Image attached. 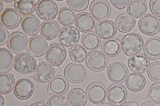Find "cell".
<instances>
[{"label": "cell", "mask_w": 160, "mask_h": 106, "mask_svg": "<svg viewBox=\"0 0 160 106\" xmlns=\"http://www.w3.org/2000/svg\"><path fill=\"white\" fill-rule=\"evenodd\" d=\"M37 65L36 60L29 53H21L16 55L14 59L13 66L14 69L23 75L34 72Z\"/></svg>", "instance_id": "cell-1"}, {"label": "cell", "mask_w": 160, "mask_h": 106, "mask_svg": "<svg viewBox=\"0 0 160 106\" xmlns=\"http://www.w3.org/2000/svg\"><path fill=\"white\" fill-rule=\"evenodd\" d=\"M143 45L142 38L135 33L126 34L123 37L121 41V49L128 56L136 55L142 49Z\"/></svg>", "instance_id": "cell-2"}, {"label": "cell", "mask_w": 160, "mask_h": 106, "mask_svg": "<svg viewBox=\"0 0 160 106\" xmlns=\"http://www.w3.org/2000/svg\"><path fill=\"white\" fill-rule=\"evenodd\" d=\"M58 11V5L52 0H40L37 2L36 8L37 15L44 21L55 19Z\"/></svg>", "instance_id": "cell-3"}, {"label": "cell", "mask_w": 160, "mask_h": 106, "mask_svg": "<svg viewBox=\"0 0 160 106\" xmlns=\"http://www.w3.org/2000/svg\"><path fill=\"white\" fill-rule=\"evenodd\" d=\"M138 26L143 34L148 36L154 35L160 31V20L153 14H146L140 18Z\"/></svg>", "instance_id": "cell-4"}, {"label": "cell", "mask_w": 160, "mask_h": 106, "mask_svg": "<svg viewBox=\"0 0 160 106\" xmlns=\"http://www.w3.org/2000/svg\"><path fill=\"white\" fill-rule=\"evenodd\" d=\"M66 78L72 83H78L87 79L86 70L82 64L71 63L65 67L64 71Z\"/></svg>", "instance_id": "cell-5"}, {"label": "cell", "mask_w": 160, "mask_h": 106, "mask_svg": "<svg viewBox=\"0 0 160 106\" xmlns=\"http://www.w3.org/2000/svg\"><path fill=\"white\" fill-rule=\"evenodd\" d=\"M66 56L67 51L65 47L58 43L50 45L45 54L46 59L48 62L56 66L61 65Z\"/></svg>", "instance_id": "cell-6"}, {"label": "cell", "mask_w": 160, "mask_h": 106, "mask_svg": "<svg viewBox=\"0 0 160 106\" xmlns=\"http://www.w3.org/2000/svg\"><path fill=\"white\" fill-rule=\"evenodd\" d=\"M89 10L91 15L95 19L102 21L108 18L111 14V7L105 0H95L91 3Z\"/></svg>", "instance_id": "cell-7"}, {"label": "cell", "mask_w": 160, "mask_h": 106, "mask_svg": "<svg viewBox=\"0 0 160 106\" xmlns=\"http://www.w3.org/2000/svg\"><path fill=\"white\" fill-rule=\"evenodd\" d=\"M55 74L53 66L49 62L42 61L37 65L33 74V77L38 82L45 84L51 81Z\"/></svg>", "instance_id": "cell-8"}, {"label": "cell", "mask_w": 160, "mask_h": 106, "mask_svg": "<svg viewBox=\"0 0 160 106\" xmlns=\"http://www.w3.org/2000/svg\"><path fill=\"white\" fill-rule=\"evenodd\" d=\"M107 72L109 79L116 84L123 82L128 73L126 65L120 62H114L109 64L107 68Z\"/></svg>", "instance_id": "cell-9"}, {"label": "cell", "mask_w": 160, "mask_h": 106, "mask_svg": "<svg viewBox=\"0 0 160 106\" xmlns=\"http://www.w3.org/2000/svg\"><path fill=\"white\" fill-rule=\"evenodd\" d=\"M79 31L75 27L68 26L63 27L58 35L59 42L63 46L71 47L76 45L79 41Z\"/></svg>", "instance_id": "cell-10"}, {"label": "cell", "mask_w": 160, "mask_h": 106, "mask_svg": "<svg viewBox=\"0 0 160 106\" xmlns=\"http://www.w3.org/2000/svg\"><path fill=\"white\" fill-rule=\"evenodd\" d=\"M21 21V14L14 8H6L0 15L1 25L7 29L12 30L17 28Z\"/></svg>", "instance_id": "cell-11"}, {"label": "cell", "mask_w": 160, "mask_h": 106, "mask_svg": "<svg viewBox=\"0 0 160 106\" xmlns=\"http://www.w3.org/2000/svg\"><path fill=\"white\" fill-rule=\"evenodd\" d=\"M28 42L25 34L20 31H16L10 35L8 46L10 51L15 54H19L28 49Z\"/></svg>", "instance_id": "cell-12"}, {"label": "cell", "mask_w": 160, "mask_h": 106, "mask_svg": "<svg viewBox=\"0 0 160 106\" xmlns=\"http://www.w3.org/2000/svg\"><path fill=\"white\" fill-rule=\"evenodd\" d=\"M85 61L88 68L95 72L103 70L108 64V58L103 53L98 51H90Z\"/></svg>", "instance_id": "cell-13"}, {"label": "cell", "mask_w": 160, "mask_h": 106, "mask_svg": "<svg viewBox=\"0 0 160 106\" xmlns=\"http://www.w3.org/2000/svg\"><path fill=\"white\" fill-rule=\"evenodd\" d=\"M86 94L88 100L94 104L103 102L107 96V91L105 85L98 82L90 84L87 87Z\"/></svg>", "instance_id": "cell-14"}, {"label": "cell", "mask_w": 160, "mask_h": 106, "mask_svg": "<svg viewBox=\"0 0 160 106\" xmlns=\"http://www.w3.org/2000/svg\"><path fill=\"white\" fill-rule=\"evenodd\" d=\"M48 47V41L45 38L41 36L35 35L30 38L28 51L34 56L39 57L46 54Z\"/></svg>", "instance_id": "cell-15"}, {"label": "cell", "mask_w": 160, "mask_h": 106, "mask_svg": "<svg viewBox=\"0 0 160 106\" xmlns=\"http://www.w3.org/2000/svg\"><path fill=\"white\" fill-rule=\"evenodd\" d=\"M127 91L122 84H113L108 87L107 97L108 101L114 105H121L125 101L127 97Z\"/></svg>", "instance_id": "cell-16"}, {"label": "cell", "mask_w": 160, "mask_h": 106, "mask_svg": "<svg viewBox=\"0 0 160 106\" xmlns=\"http://www.w3.org/2000/svg\"><path fill=\"white\" fill-rule=\"evenodd\" d=\"M34 86L32 81L28 79L22 78L16 83L14 93L20 100H25L31 97L33 94Z\"/></svg>", "instance_id": "cell-17"}, {"label": "cell", "mask_w": 160, "mask_h": 106, "mask_svg": "<svg viewBox=\"0 0 160 106\" xmlns=\"http://www.w3.org/2000/svg\"><path fill=\"white\" fill-rule=\"evenodd\" d=\"M95 31L100 38L104 40L112 38L117 33V27L112 21L106 20L97 23Z\"/></svg>", "instance_id": "cell-18"}, {"label": "cell", "mask_w": 160, "mask_h": 106, "mask_svg": "<svg viewBox=\"0 0 160 106\" xmlns=\"http://www.w3.org/2000/svg\"><path fill=\"white\" fill-rule=\"evenodd\" d=\"M41 26L40 20L34 15L25 16L21 21L23 31L30 36H34L38 34L40 31Z\"/></svg>", "instance_id": "cell-19"}, {"label": "cell", "mask_w": 160, "mask_h": 106, "mask_svg": "<svg viewBox=\"0 0 160 106\" xmlns=\"http://www.w3.org/2000/svg\"><path fill=\"white\" fill-rule=\"evenodd\" d=\"M68 80L62 75H57L50 81L48 86V94L60 95L65 94L69 88Z\"/></svg>", "instance_id": "cell-20"}, {"label": "cell", "mask_w": 160, "mask_h": 106, "mask_svg": "<svg viewBox=\"0 0 160 106\" xmlns=\"http://www.w3.org/2000/svg\"><path fill=\"white\" fill-rule=\"evenodd\" d=\"M75 24L78 31L82 33H88L93 29L95 22L91 14L87 12H83L80 13L77 15Z\"/></svg>", "instance_id": "cell-21"}, {"label": "cell", "mask_w": 160, "mask_h": 106, "mask_svg": "<svg viewBox=\"0 0 160 106\" xmlns=\"http://www.w3.org/2000/svg\"><path fill=\"white\" fill-rule=\"evenodd\" d=\"M128 65L130 69L134 72L144 73L149 67V61L148 58L143 54H136L128 59Z\"/></svg>", "instance_id": "cell-22"}, {"label": "cell", "mask_w": 160, "mask_h": 106, "mask_svg": "<svg viewBox=\"0 0 160 106\" xmlns=\"http://www.w3.org/2000/svg\"><path fill=\"white\" fill-rule=\"evenodd\" d=\"M146 56L152 60L160 59V38L153 36L148 40L144 47Z\"/></svg>", "instance_id": "cell-23"}, {"label": "cell", "mask_w": 160, "mask_h": 106, "mask_svg": "<svg viewBox=\"0 0 160 106\" xmlns=\"http://www.w3.org/2000/svg\"><path fill=\"white\" fill-rule=\"evenodd\" d=\"M148 5L144 0H132L127 7L128 15L135 19L142 18L146 13Z\"/></svg>", "instance_id": "cell-24"}, {"label": "cell", "mask_w": 160, "mask_h": 106, "mask_svg": "<svg viewBox=\"0 0 160 106\" xmlns=\"http://www.w3.org/2000/svg\"><path fill=\"white\" fill-rule=\"evenodd\" d=\"M59 24L55 21H45L42 24L40 33L41 36L48 41L57 38L60 31Z\"/></svg>", "instance_id": "cell-25"}, {"label": "cell", "mask_w": 160, "mask_h": 106, "mask_svg": "<svg viewBox=\"0 0 160 106\" xmlns=\"http://www.w3.org/2000/svg\"><path fill=\"white\" fill-rule=\"evenodd\" d=\"M135 24V19L126 14H120L115 19V24L118 31L124 33L132 31Z\"/></svg>", "instance_id": "cell-26"}, {"label": "cell", "mask_w": 160, "mask_h": 106, "mask_svg": "<svg viewBox=\"0 0 160 106\" xmlns=\"http://www.w3.org/2000/svg\"><path fill=\"white\" fill-rule=\"evenodd\" d=\"M125 84L130 91H140L145 86V78L142 74L140 73H132L127 77Z\"/></svg>", "instance_id": "cell-27"}, {"label": "cell", "mask_w": 160, "mask_h": 106, "mask_svg": "<svg viewBox=\"0 0 160 106\" xmlns=\"http://www.w3.org/2000/svg\"><path fill=\"white\" fill-rule=\"evenodd\" d=\"M68 100L69 106H85L88 101L85 92L78 88L73 89L69 91Z\"/></svg>", "instance_id": "cell-28"}, {"label": "cell", "mask_w": 160, "mask_h": 106, "mask_svg": "<svg viewBox=\"0 0 160 106\" xmlns=\"http://www.w3.org/2000/svg\"><path fill=\"white\" fill-rule=\"evenodd\" d=\"M101 40L96 33L93 31L84 34L81 40L83 47L88 51H96L99 48Z\"/></svg>", "instance_id": "cell-29"}, {"label": "cell", "mask_w": 160, "mask_h": 106, "mask_svg": "<svg viewBox=\"0 0 160 106\" xmlns=\"http://www.w3.org/2000/svg\"><path fill=\"white\" fill-rule=\"evenodd\" d=\"M13 55L11 51L5 48H0V73L8 72L13 65Z\"/></svg>", "instance_id": "cell-30"}, {"label": "cell", "mask_w": 160, "mask_h": 106, "mask_svg": "<svg viewBox=\"0 0 160 106\" xmlns=\"http://www.w3.org/2000/svg\"><path fill=\"white\" fill-rule=\"evenodd\" d=\"M76 13L69 8L64 7L58 11L57 19L61 25L65 26H71L75 22Z\"/></svg>", "instance_id": "cell-31"}, {"label": "cell", "mask_w": 160, "mask_h": 106, "mask_svg": "<svg viewBox=\"0 0 160 106\" xmlns=\"http://www.w3.org/2000/svg\"><path fill=\"white\" fill-rule=\"evenodd\" d=\"M15 77L11 74H1L0 75V94H6L12 91L15 84Z\"/></svg>", "instance_id": "cell-32"}, {"label": "cell", "mask_w": 160, "mask_h": 106, "mask_svg": "<svg viewBox=\"0 0 160 106\" xmlns=\"http://www.w3.org/2000/svg\"><path fill=\"white\" fill-rule=\"evenodd\" d=\"M36 4L34 0H17L14 3L16 10L23 15H30L35 11Z\"/></svg>", "instance_id": "cell-33"}, {"label": "cell", "mask_w": 160, "mask_h": 106, "mask_svg": "<svg viewBox=\"0 0 160 106\" xmlns=\"http://www.w3.org/2000/svg\"><path fill=\"white\" fill-rule=\"evenodd\" d=\"M121 44L116 39H108L104 41L102 44V51L104 54L109 57L118 55L121 51Z\"/></svg>", "instance_id": "cell-34"}, {"label": "cell", "mask_w": 160, "mask_h": 106, "mask_svg": "<svg viewBox=\"0 0 160 106\" xmlns=\"http://www.w3.org/2000/svg\"><path fill=\"white\" fill-rule=\"evenodd\" d=\"M70 59L75 63H82L86 59L88 53L82 46L78 44L71 47L68 51Z\"/></svg>", "instance_id": "cell-35"}, {"label": "cell", "mask_w": 160, "mask_h": 106, "mask_svg": "<svg viewBox=\"0 0 160 106\" xmlns=\"http://www.w3.org/2000/svg\"><path fill=\"white\" fill-rule=\"evenodd\" d=\"M148 75L150 80L156 82H160V62L151 63L148 70Z\"/></svg>", "instance_id": "cell-36"}, {"label": "cell", "mask_w": 160, "mask_h": 106, "mask_svg": "<svg viewBox=\"0 0 160 106\" xmlns=\"http://www.w3.org/2000/svg\"><path fill=\"white\" fill-rule=\"evenodd\" d=\"M148 99L156 104H160V82L153 84L148 90Z\"/></svg>", "instance_id": "cell-37"}, {"label": "cell", "mask_w": 160, "mask_h": 106, "mask_svg": "<svg viewBox=\"0 0 160 106\" xmlns=\"http://www.w3.org/2000/svg\"><path fill=\"white\" fill-rule=\"evenodd\" d=\"M67 2L71 9L73 11L80 12L87 9L89 5V1L88 0H82V1L68 0Z\"/></svg>", "instance_id": "cell-38"}, {"label": "cell", "mask_w": 160, "mask_h": 106, "mask_svg": "<svg viewBox=\"0 0 160 106\" xmlns=\"http://www.w3.org/2000/svg\"><path fill=\"white\" fill-rule=\"evenodd\" d=\"M47 106H68V100L62 96H53L48 99Z\"/></svg>", "instance_id": "cell-39"}, {"label": "cell", "mask_w": 160, "mask_h": 106, "mask_svg": "<svg viewBox=\"0 0 160 106\" xmlns=\"http://www.w3.org/2000/svg\"><path fill=\"white\" fill-rule=\"evenodd\" d=\"M149 8L154 15L160 17V0L150 1Z\"/></svg>", "instance_id": "cell-40"}, {"label": "cell", "mask_w": 160, "mask_h": 106, "mask_svg": "<svg viewBox=\"0 0 160 106\" xmlns=\"http://www.w3.org/2000/svg\"><path fill=\"white\" fill-rule=\"evenodd\" d=\"M9 34L6 28L0 26V46H2L8 42Z\"/></svg>", "instance_id": "cell-41"}, {"label": "cell", "mask_w": 160, "mask_h": 106, "mask_svg": "<svg viewBox=\"0 0 160 106\" xmlns=\"http://www.w3.org/2000/svg\"><path fill=\"white\" fill-rule=\"evenodd\" d=\"M110 1L115 8L122 9L128 5L130 1L129 0H110Z\"/></svg>", "instance_id": "cell-42"}, {"label": "cell", "mask_w": 160, "mask_h": 106, "mask_svg": "<svg viewBox=\"0 0 160 106\" xmlns=\"http://www.w3.org/2000/svg\"><path fill=\"white\" fill-rule=\"evenodd\" d=\"M141 106H157L151 102H146L141 104Z\"/></svg>", "instance_id": "cell-43"}, {"label": "cell", "mask_w": 160, "mask_h": 106, "mask_svg": "<svg viewBox=\"0 0 160 106\" xmlns=\"http://www.w3.org/2000/svg\"><path fill=\"white\" fill-rule=\"evenodd\" d=\"M121 106H138L135 103L132 102H127L123 104Z\"/></svg>", "instance_id": "cell-44"}, {"label": "cell", "mask_w": 160, "mask_h": 106, "mask_svg": "<svg viewBox=\"0 0 160 106\" xmlns=\"http://www.w3.org/2000/svg\"><path fill=\"white\" fill-rule=\"evenodd\" d=\"M5 101L2 95L1 94L0 95V106H5Z\"/></svg>", "instance_id": "cell-45"}, {"label": "cell", "mask_w": 160, "mask_h": 106, "mask_svg": "<svg viewBox=\"0 0 160 106\" xmlns=\"http://www.w3.org/2000/svg\"><path fill=\"white\" fill-rule=\"evenodd\" d=\"M4 4L2 1H0V13H1L4 11Z\"/></svg>", "instance_id": "cell-46"}, {"label": "cell", "mask_w": 160, "mask_h": 106, "mask_svg": "<svg viewBox=\"0 0 160 106\" xmlns=\"http://www.w3.org/2000/svg\"><path fill=\"white\" fill-rule=\"evenodd\" d=\"M30 106H45L44 104L41 103H35V104H32Z\"/></svg>", "instance_id": "cell-47"}, {"label": "cell", "mask_w": 160, "mask_h": 106, "mask_svg": "<svg viewBox=\"0 0 160 106\" xmlns=\"http://www.w3.org/2000/svg\"><path fill=\"white\" fill-rule=\"evenodd\" d=\"M2 1L6 3H11L14 2H15L16 1H15V0H10V1H9V0H7V1H6V0H3V1Z\"/></svg>", "instance_id": "cell-48"}, {"label": "cell", "mask_w": 160, "mask_h": 106, "mask_svg": "<svg viewBox=\"0 0 160 106\" xmlns=\"http://www.w3.org/2000/svg\"><path fill=\"white\" fill-rule=\"evenodd\" d=\"M98 106H112L111 105H110V104H99V105H98Z\"/></svg>", "instance_id": "cell-49"}, {"label": "cell", "mask_w": 160, "mask_h": 106, "mask_svg": "<svg viewBox=\"0 0 160 106\" xmlns=\"http://www.w3.org/2000/svg\"></svg>", "instance_id": "cell-50"}, {"label": "cell", "mask_w": 160, "mask_h": 106, "mask_svg": "<svg viewBox=\"0 0 160 106\" xmlns=\"http://www.w3.org/2000/svg\"></svg>", "instance_id": "cell-51"}]
</instances>
